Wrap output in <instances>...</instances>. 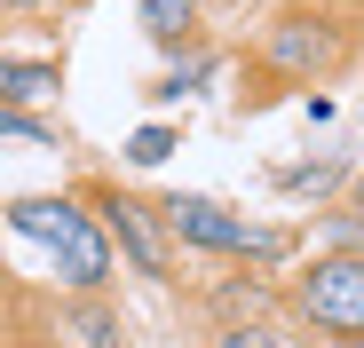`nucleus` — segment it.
I'll return each mask as SVG.
<instances>
[{
  "label": "nucleus",
  "mask_w": 364,
  "mask_h": 348,
  "mask_svg": "<svg viewBox=\"0 0 364 348\" xmlns=\"http://www.w3.org/2000/svg\"><path fill=\"white\" fill-rule=\"evenodd\" d=\"M9 229H16V238H40L55 261H64V277L80 285V293H95V285L111 277V246H103V229H95L72 198H16V206H9Z\"/></svg>",
  "instance_id": "f257e3e1"
},
{
  "label": "nucleus",
  "mask_w": 364,
  "mask_h": 348,
  "mask_svg": "<svg viewBox=\"0 0 364 348\" xmlns=\"http://www.w3.org/2000/svg\"><path fill=\"white\" fill-rule=\"evenodd\" d=\"M293 309L309 317V325H325V332H341V340H356L364 332V261L356 254L309 261V277L293 285Z\"/></svg>",
  "instance_id": "f03ea898"
},
{
  "label": "nucleus",
  "mask_w": 364,
  "mask_h": 348,
  "mask_svg": "<svg viewBox=\"0 0 364 348\" xmlns=\"http://www.w3.org/2000/svg\"><path fill=\"white\" fill-rule=\"evenodd\" d=\"M159 214H166V229H174V238H191V246H214V254H254V261H269V254H277V238H269V229H254V222L222 214L214 198H166Z\"/></svg>",
  "instance_id": "7ed1b4c3"
},
{
  "label": "nucleus",
  "mask_w": 364,
  "mask_h": 348,
  "mask_svg": "<svg viewBox=\"0 0 364 348\" xmlns=\"http://www.w3.org/2000/svg\"><path fill=\"white\" fill-rule=\"evenodd\" d=\"M103 229H111V238L119 246H127V261L143 269V277H166V254H159V229H151V214L135 206V198H103Z\"/></svg>",
  "instance_id": "20e7f679"
},
{
  "label": "nucleus",
  "mask_w": 364,
  "mask_h": 348,
  "mask_svg": "<svg viewBox=\"0 0 364 348\" xmlns=\"http://www.w3.org/2000/svg\"><path fill=\"white\" fill-rule=\"evenodd\" d=\"M269 64H285V72L333 64V32H325V24H285V32H269Z\"/></svg>",
  "instance_id": "39448f33"
},
{
  "label": "nucleus",
  "mask_w": 364,
  "mask_h": 348,
  "mask_svg": "<svg viewBox=\"0 0 364 348\" xmlns=\"http://www.w3.org/2000/svg\"><path fill=\"white\" fill-rule=\"evenodd\" d=\"M64 325L80 332V348H127V325H119V309H111L103 293H80V301L64 309Z\"/></svg>",
  "instance_id": "423d86ee"
},
{
  "label": "nucleus",
  "mask_w": 364,
  "mask_h": 348,
  "mask_svg": "<svg viewBox=\"0 0 364 348\" xmlns=\"http://www.w3.org/2000/svg\"><path fill=\"white\" fill-rule=\"evenodd\" d=\"M40 95H55V72L48 64H16V55H0V103H40Z\"/></svg>",
  "instance_id": "0eeeda50"
},
{
  "label": "nucleus",
  "mask_w": 364,
  "mask_h": 348,
  "mask_svg": "<svg viewBox=\"0 0 364 348\" xmlns=\"http://www.w3.org/2000/svg\"><path fill=\"white\" fill-rule=\"evenodd\" d=\"M191 24H198V9H191V0H143V32H151L159 48L191 40Z\"/></svg>",
  "instance_id": "6e6552de"
},
{
  "label": "nucleus",
  "mask_w": 364,
  "mask_h": 348,
  "mask_svg": "<svg viewBox=\"0 0 364 348\" xmlns=\"http://www.w3.org/2000/svg\"><path fill=\"white\" fill-rule=\"evenodd\" d=\"M166 151H174V127H143V135L127 143V158H135V166H159Z\"/></svg>",
  "instance_id": "1a4fd4ad"
},
{
  "label": "nucleus",
  "mask_w": 364,
  "mask_h": 348,
  "mask_svg": "<svg viewBox=\"0 0 364 348\" xmlns=\"http://www.w3.org/2000/svg\"><path fill=\"white\" fill-rule=\"evenodd\" d=\"M214 348H277V340H269L262 325H222V332H214Z\"/></svg>",
  "instance_id": "9d476101"
},
{
  "label": "nucleus",
  "mask_w": 364,
  "mask_h": 348,
  "mask_svg": "<svg viewBox=\"0 0 364 348\" xmlns=\"http://www.w3.org/2000/svg\"><path fill=\"white\" fill-rule=\"evenodd\" d=\"M0 135H24V143H55L40 119H24V111H9V103H0Z\"/></svg>",
  "instance_id": "9b49d317"
},
{
  "label": "nucleus",
  "mask_w": 364,
  "mask_h": 348,
  "mask_svg": "<svg viewBox=\"0 0 364 348\" xmlns=\"http://www.w3.org/2000/svg\"><path fill=\"white\" fill-rule=\"evenodd\" d=\"M341 348H356V340H341Z\"/></svg>",
  "instance_id": "f8f14e48"
}]
</instances>
